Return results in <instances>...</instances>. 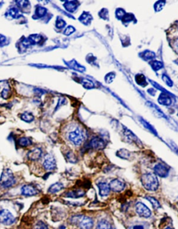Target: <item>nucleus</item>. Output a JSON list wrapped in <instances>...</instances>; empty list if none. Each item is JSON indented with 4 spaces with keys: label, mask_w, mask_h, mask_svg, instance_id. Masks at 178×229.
I'll return each mask as SVG.
<instances>
[{
    "label": "nucleus",
    "mask_w": 178,
    "mask_h": 229,
    "mask_svg": "<svg viewBox=\"0 0 178 229\" xmlns=\"http://www.w3.org/2000/svg\"><path fill=\"white\" fill-rule=\"evenodd\" d=\"M141 183L143 187L148 191H156L159 188V181L154 173H147L141 176Z\"/></svg>",
    "instance_id": "f257e3e1"
},
{
    "label": "nucleus",
    "mask_w": 178,
    "mask_h": 229,
    "mask_svg": "<svg viewBox=\"0 0 178 229\" xmlns=\"http://www.w3.org/2000/svg\"><path fill=\"white\" fill-rule=\"evenodd\" d=\"M16 183V179L11 169H6L3 171L0 178V186L2 188L7 189L13 187Z\"/></svg>",
    "instance_id": "f03ea898"
},
{
    "label": "nucleus",
    "mask_w": 178,
    "mask_h": 229,
    "mask_svg": "<svg viewBox=\"0 0 178 229\" xmlns=\"http://www.w3.org/2000/svg\"><path fill=\"white\" fill-rule=\"evenodd\" d=\"M71 222L77 224L81 229H91L93 226V221L92 219L83 215H77L72 217Z\"/></svg>",
    "instance_id": "7ed1b4c3"
},
{
    "label": "nucleus",
    "mask_w": 178,
    "mask_h": 229,
    "mask_svg": "<svg viewBox=\"0 0 178 229\" xmlns=\"http://www.w3.org/2000/svg\"><path fill=\"white\" fill-rule=\"evenodd\" d=\"M68 139L75 146L80 145L84 139V133L77 127L68 134Z\"/></svg>",
    "instance_id": "20e7f679"
},
{
    "label": "nucleus",
    "mask_w": 178,
    "mask_h": 229,
    "mask_svg": "<svg viewBox=\"0 0 178 229\" xmlns=\"http://www.w3.org/2000/svg\"><path fill=\"white\" fill-rule=\"evenodd\" d=\"M15 221V218L9 210H6V209H3V210H0V223L4 225L9 226L14 224Z\"/></svg>",
    "instance_id": "39448f33"
},
{
    "label": "nucleus",
    "mask_w": 178,
    "mask_h": 229,
    "mask_svg": "<svg viewBox=\"0 0 178 229\" xmlns=\"http://www.w3.org/2000/svg\"><path fill=\"white\" fill-rule=\"evenodd\" d=\"M42 166L47 171H53L57 168V162H56V159L54 156L49 154L46 155Z\"/></svg>",
    "instance_id": "423d86ee"
},
{
    "label": "nucleus",
    "mask_w": 178,
    "mask_h": 229,
    "mask_svg": "<svg viewBox=\"0 0 178 229\" xmlns=\"http://www.w3.org/2000/svg\"><path fill=\"white\" fill-rule=\"evenodd\" d=\"M136 211L137 214L141 217L147 218L150 217L151 211L147 206L142 204V203L138 202L136 205Z\"/></svg>",
    "instance_id": "0eeeda50"
},
{
    "label": "nucleus",
    "mask_w": 178,
    "mask_h": 229,
    "mask_svg": "<svg viewBox=\"0 0 178 229\" xmlns=\"http://www.w3.org/2000/svg\"><path fill=\"white\" fill-rule=\"evenodd\" d=\"M21 194L25 196H33L38 194V190L34 185H25L21 187Z\"/></svg>",
    "instance_id": "6e6552de"
},
{
    "label": "nucleus",
    "mask_w": 178,
    "mask_h": 229,
    "mask_svg": "<svg viewBox=\"0 0 178 229\" xmlns=\"http://www.w3.org/2000/svg\"><path fill=\"white\" fill-rule=\"evenodd\" d=\"M154 172L156 176H159L161 178H165L169 175V168H168L166 166H165L163 164H157V165L154 167Z\"/></svg>",
    "instance_id": "1a4fd4ad"
},
{
    "label": "nucleus",
    "mask_w": 178,
    "mask_h": 229,
    "mask_svg": "<svg viewBox=\"0 0 178 229\" xmlns=\"http://www.w3.org/2000/svg\"><path fill=\"white\" fill-rule=\"evenodd\" d=\"M109 187L114 192H120L125 189V183L118 179H115L109 183Z\"/></svg>",
    "instance_id": "9d476101"
},
{
    "label": "nucleus",
    "mask_w": 178,
    "mask_h": 229,
    "mask_svg": "<svg viewBox=\"0 0 178 229\" xmlns=\"http://www.w3.org/2000/svg\"><path fill=\"white\" fill-rule=\"evenodd\" d=\"M42 153V152L41 148H35L27 153V158L31 161H37L41 158Z\"/></svg>",
    "instance_id": "9b49d317"
},
{
    "label": "nucleus",
    "mask_w": 178,
    "mask_h": 229,
    "mask_svg": "<svg viewBox=\"0 0 178 229\" xmlns=\"http://www.w3.org/2000/svg\"><path fill=\"white\" fill-rule=\"evenodd\" d=\"M97 185L99 188V192H100V196H107L108 194H109V192L111 190L110 187H109V185H108L106 182H99Z\"/></svg>",
    "instance_id": "f8f14e48"
},
{
    "label": "nucleus",
    "mask_w": 178,
    "mask_h": 229,
    "mask_svg": "<svg viewBox=\"0 0 178 229\" xmlns=\"http://www.w3.org/2000/svg\"><path fill=\"white\" fill-rule=\"evenodd\" d=\"M85 195V192L82 189H76V190H71L65 192L64 196L65 197L68 198H77L84 196Z\"/></svg>",
    "instance_id": "ddd939ff"
},
{
    "label": "nucleus",
    "mask_w": 178,
    "mask_h": 229,
    "mask_svg": "<svg viewBox=\"0 0 178 229\" xmlns=\"http://www.w3.org/2000/svg\"><path fill=\"white\" fill-rule=\"evenodd\" d=\"M91 146L95 149H103L105 146V143L103 139L99 138V137H95L91 140Z\"/></svg>",
    "instance_id": "4468645a"
},
{
    "label": "nucleus",
    "mask_w": 178,
    "mask_h": 229,
    "mask_svg": "<svg viewBox=\"0 0 178 229\" xmlns=\"http://www.w3.org/2000/svg\"><path fill=\"white\" fill-rule=\"evenodd\" d=\"M64 188V185L61 182H56L52 184L48 189V192L50 194H56L62 190Z\"/></svg>",
    "instance_id": "2eb2a0df"
},
{
    "label": "nucleus",
    "mask_w": 178,
    "mask_h": 229,
    "mask_svg": "<svg viewBox=\"0 0 178 229\" xmlns=\"http://www.w3.org/2000/svg\"><path fill=\"white\" fill-rule=\"evenodd\" d=\"M32 141L28 138V137H21L18 140V145L22 148H25V147H28L29 146L32 145Z\"/></svg>",
    "instance_id": "dca6fc26"
},
{
    "label": "nucleus",
    "mask_w": 178,
    "mask_h": 229,
    "mask_svg": "<svg viewBox=\"0 0 178 229\" xmlns=\"http://www.w3.org/2000/svg\"><path fill=\"white\" fill-rule=\"evenodd\" d=\"M158 101H159V103L161 104H163V105L168 106L171 104V99L170 96L164 93L160 95V96L158 98Z\"/></svg>",
    "instance_id": "f3484780"
},
{
    "label": "nucleus",
    "mask_w": 178,
    "mask_h": 229,
    "mask_svg": "<svg viewBox=\"0 0 178 229\" xmlns=\"http://www.w3.org/2000/svg\"><path fill=\"white\" fill-rule=\"evenodd\" d=\"M20 117L22 120H24V121L27 123H31L34 120V116L31 112H25L21 114Z\"/></svg>",
    "instance_id": "a211bd4d"
},
{
    "label": "nucleus",
    "mask_w": 178,
    "mask_h": 229,
    "mask_svg": "<svg viewBox=\"0 0 178 229\" xmlns=\"http://www.w3.org/2000/svg\"><path fill=\"white\" fill-rule=\"evenodd\" d=\"M19 15V11L17 8L13 7L10 8L6 13V16L11 18H17Z\"/></svg>",
    "instance_id": "6ab92c4d"
},
{
    "label": "nucleus",
    "mask_w": 178,
    "mask_h": 229,
    "mask_svg": "<svg viewBox=\"0 0 178 229\" xmlns=\"http://www.w3.org/2000/svg\"><path fill=\"white\" fill-rule=\"evenodd\" d=\"M77 2H65L64 6L67 11H70V12H72L77 8Z\"/></svg>",
    "instance_id": "aec40b11"
},
{
    "label": "nucleus",
    "mask_w": 178,
    "mask_h": 229,
    "mask_svg": "<svg viewBox=\"0 0 178 229\" xmlns=\"http://www.w3.org/2000/svg\"><path fill=\"white\" fill-rule=\"evenodd\" d=\"M96 229H112L109 222L107 220H101L99 222Z\"/></svg>",
    "instance_id": "412c9836"
},
{
    "label": "nucleus",
    "mask_w": 178,
    "mask_h": 229,
    "mask_svg": "<svg viewBox=\"0 0 178 229\" xmlns=\"http://www.w3.org/2000/svg\"><path fill=\"white\" fill-rule=\"evenodd\" d=\"M46 11H47V10H46L45 8L42 7V6H38V7L36 9L34 17H36L38 18L43 17L46 14Z\"/></svg>",
    "instance_id": "4be33fe9"
},
{
    "label": "nucleus",
    "mask_w": 178,
    "mask_h": 229,
    "mask_svg": "<svg viewBox=\"0 0 178 229\" xmlns=\"http://www.w3.org/2000/svg\"><path fill=\"white\" fill-rule=\"evenodd\" d=\"M146 199H147V200L150 202V204L153 205V208L154 209H157V208H160L159 203L156 198H154V197H152V196H147Z\"/></svg>",
    "instance_id": "5701e85b"
},
{
    "label": "nucleus",
    "mask_w": 178,
    "mask_h": 229,
    "mask_svg": "<svg viewBox=\"0 0 178 229\" xmlns=\"http://www.w3.org/2000/svg\"><path fill=\"white\" fill-rule=\"evenodd\" d=\"M33 229H49V228H48L47 225L45 223H44L43 221H39L35 224L34 228Z\"/></svg>",
    "instance_id": "b1692460"
},
{
    "label": "nucleus",
    "mask_w": 178,
    "mask_h": 229,
    "mask_svg": "<svg viewBox=\"0 0 178 229\" xmlns=\"http://www.w3.org/2000/svg\"><path fill=\"white\" fill-rule=\"evenodd\" d=\"M151 65H152V67H153V68L154 70H159L163 67V64L161 63V61H153V63L151 64Z\"/></svg>",
    "instance_id": "393cba45"
},
{
    "label": "nucleus",
    "mask_w": 178,
    "mask_h": 229,
    "mask_svg": "<svg viewBox=\"0 0 178 229\" xmlns=\"http://www.w3.org/2000/svg\"><path fill=\"white\" fill-rule=\"evenodd\" d=\"M136 81L139 85L146 84V78H145L143 75H138L137 76H136Z\"/></svg>",
    "instance_id": "a878e982"
},
{
    "label": "nucleus",
    "mask_w": 178,
    "mask_h": 229,
    "mask_svg": "<svg viewBox=\"0 0 178 229\" xmlns=\"http://www.w3.org/2000/svg\"><path fill=\"white\" fill-rule=\"evenodd\" d=\"M65 22L62 18L58 17L57 22H56V27L58 29H62L65 27Z\"/></svg>",
    "instance_id": "bb28decb"
},
{
    "label": "nucleus",
    "mask_w": 178,
    "mask_h": 229,
    "mask_svg": "<svg viewBox=\"0 0 178 229\" xmlns=\"http://www.w3.org/2000/svg\"><path fill=\"white\" fill-rule=\"evenodd\" d=\"M66 158L69 162L71 163H75L77 162V159H76V156L73 154V153L69 152L66 155Z\"/></svg>",
    "instance_id": "cd10ccee"
},
{
    "label": "nucleus",
    "mask_w": 178,
    "mask_h": 229,
    "mask_svg": "<svg viewBox=\"0 0 178 229\" xmlns=\"http://www.w3.org/2000/svg\"><path fill=\"white\" fill-rule=\"evenodd\" d=\"M75 31V29L73 27H72V26H69V27H68L66 29H65L64 31V34L66 35V36H68V35H70L71 34H72L74 31Z\"/></svg>",
    "instance_id": "c85d7f7f"
},
{
    "label": "nucleus",
    "mask_w": 178,
    "mask_h": 229,
    "mask_svg": "<svg viewBox=\"0 0 178 229\" xmlns=\"http://www.w3.org/2000/svg\"><path fill=\"white\" fill-rule=\"evenodd\" d=\"M144 57H146L147 59H153L155 57V54H154V53H153V52L146 51L144 54Z\"/></svg>",
    "instance_id": "c756f323"
},
{
    "label": "nucleus",
    "mask_w": 178,
    "mask_h": 229,
    "mask_svg": "<svg viewBox=\"0 0 178 229\" xmlns=\"http://www.w3.org/2000/svg\"><path fill=\"white\" fill-rule=\"evenodd\" d=\"M2 96L4 99H7L10 97V90L8 89H5L2 92Z\"/></svg>",
    "instance_id": "7c9ffc66"
},
{
    "label": "nucleus",
    "mask_w": 178,
    "mask_h": 229,
    "mask_svg": "<svg viewBox=\"0 0 178 229\" xmlns=\"http://www.w3.org/2000/svg\"><path fill=\"white\" fill-rule=\"evenodd\" d=\"M165 4L164 2H158L155 4V10L157 11H159L161 9L163 8Z\"/></svg>",
    "instance_id": "2f4dec72"
},
{
    "label": "nucleus",
    "mask_w": 178,
    "mask_h": 229,
    "mask_svg": "<svg viewBox=\"0 0 178 229\" xmlns=\"http://www.w3.org/2000/svg\"><path fill=\"white\" fill-rule=\"evenodd\" d=\"M131 16H132V15H131L130 14H125L124 16L123 17V20L124 22H127V21H131V20H132L133 18H131Z\"/></svg>",
    "instance_id": "473e14b6"
},
{
    "label": "nucleus",
    "mask_w": 178,
    "mask_h": 229,
    "mask_svg": "<svg viewBox=\"0 0 178 229\" xmlns=\"http://www.w3.org/2000/svg\"><path fill=\"white\" fill-rule=\"evenodd\" d=\"M6 42V38L4 36L0 34V45H1V46H4V45H5Z\"/></svg>",
    "instance_id": "72a5a7b5"
},
{
    "label": "nucleus",
    "mask_w": 178,
    "mask_h": 229,
    "mask_svg": "<svg viewBox=\"0 0 178 229\" xmlns=\"http://www.w3.org/2000/svg\"><path fill=\"white\" fill-rule=\"evenodd\" d=\"M163 80L166 82L169 86H172V81L170 80V79L166 75H164L163 76Z\"/></svg>",
    "instance_id": "f704fd0d"
},
{
    "label": "nucleus",
    "mask_w": 178,
    "mask_h": 229,
    "mask_svg": "<svg viewBox=\"0 0 178 229\" xmlns=\"http://www.w3.org/2000/svg\"><path fill=\"white\" fill-rule=\"evenodd\" d=\"M133 229H144V227L141 225H136V226H134Z\"/></svg>",
    "instance_id": "c9c22d12"
},
{
    "label": "nucleus",
    "mask_w": 178,
    "mask_h": 229,
    "mask_svg": "<svg viewBox=\"0 0 178 229\" xmlns=\"http://www.w3.org/2000/svg\"><path fill=\"white\" fill-rule=\"evenodd\" d=\"M111 76H112V79L110 80V81L107 80V83H110V82H111L112 81H113L112 80H114V74H112ZM107 77H108V78H111V77H110V74H109V75H107Z\"/></svg>",
    "instance_id": "e433bc0d"
},
{
    "label": "nucleus",
    "mask_w": 178,
    "mask_h": 229,
    "mask_svg": "<svg viewBox=\"0 0 178 229\" xmlns=\"http://www.w3.org/2000/svg\"><path fill=\"white\" fill-rule=\"evenodd\" d=\"M58 229H65V226L64 225L60 226H59V228H58Z\"/></svg>",
    "instance_id": "4c0bfd02"
},
{
    "label": "nucleus",
    "mask_w": 178,
    "mask_h": 229,
    "mask_svg": "<svg viewBox=\"0 0 178 229\" xmlns=\"http://www.w3.org/2000/svg\"><path fill=\"white\" fill-rule=\"evenodd\" d=\"M165 229H172V228H165Z\"/></svg>",
    "instance_id": "58836bf2"
}]
</instances>
